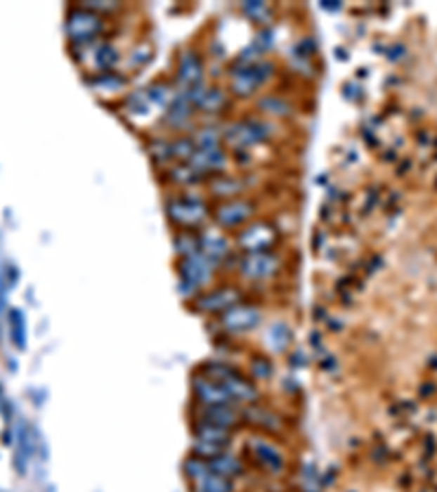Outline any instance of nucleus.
<instances>
[{"instance_id":"nucleus-8","label":"nucleus","mask_w":437,"mask_h":492,"mask_svg":"<svg viewBox=\"0 0 437 492\" xmlns=\"http://www.w3.org/2000/svg\"><path fill=\"white\" fill-rule=\"evenodd\" d=\"M193 389L195 396L202 401L204 407H212V405H234V401L230 399V394L226 391V387L221 383H216L208 377H197L193 381Z\"/></svg>"},{"instance_id":"nucleus-22","label":"nucleus","mask_w":437,"mask_h":492,"mask_svg":"<svg viewBox=\"0 0 437 492\" xmlns=\"http://www.w3.org/2000/svg\"><path fill=\"white\" fill-rule=\"evenodd\" d=\"M195 101L200 103V108H204V110H216L218 105L226 103V96H223L221 90H216V88H210V90L202 88V92L195 94Z\"/></svg>"},{"instance_id":"nucleus-1","label":"nucleus","mask_w":437,"mask_h":492,"mask_svg":"<svg viewBox=\"0 0 437 492\" xmlns=\"http://www.w3.org/2000/svg\"><path fill=\"white\" fill-rule=\"evenodd\" d=\"M204 377H208V379H212L216 383H221L234 403H254L256 396H258L254 383L247 381L245 377H241V374H238L236 370H232L228 365L208 363L206 370H204Z\"/></svg>"},{"instance_id":"nucleus-11","label":"nucleus","mask_w":437,"mask_h":492,"mask_svg":"<svg viewBox=\"0 0 437 492\" xmlns=\"http://www.w3.org/2000/svg\"><path fill=\"white\" fill-rule=\"evenodd\" d=\"M238 243H241V247H245L249 254L263 252L273 243V228H269L267 224H256L241 232Z\"/></svg>"},{"instance_id":"nucleus-15","label":"nucleus","mask_w":437,"mask_h":492,"mask_svg":"<svg viewBox=\"0 0 437 492\" xmlns=\"http://www.w3.org/2000/svg\"><path fill=\"white\" fill-rule=\"evenodd\" d=\"M238 420V413L232 405H212L202 409V422L230 429Z\"/></svg>"},{"instance_id":"nucleus-13","label":"nucleus","mask_w":437,"mask_h":492,"mask_svg":"<svg viewBox=\"0 0 437 492\" xmlns=\"http://www.w3.org/2000/svg\"><path fill=\"white\" fill-rule=\"evenodd\" d=\"M269 70H271V68H269L267 64H252V66L245 68V70L234 72V90H236L238 94H249V92L269 75Z\"/></svg>"},{"instance_id":"nucleus-7","label":"nucleus","mask_w":437,"mask_h":492,"mask_svg":"<svg viewBox=\"0 0 437 492\" xmlns=\"http://www.w3.org/2000/svg\"><path fill=\"white\" fill-rule=\"evenodd\" d=\"M238 298L241 293L232 287H221V289H214L210 293H204L200 300H197V309L204 311V313H226L232 306L238 304Z\"/></svg>"},{"instance_id":"nucleus-28","label":"nucleus","mask_w":437,"mask_h":492,"mask_svg":"<svg viewBox=\"0 0 437 492\" xmlns=\"http://www.w3.org/2000/svg\"><path fill=\"white\" fill-rule=\"evenodd\" d=\"M245 11H247L252 18H258L261 13H267V7H265L263 3H254V5H252V3H247V5H245Z\"/></svg>"},{"instance_id":"nucleus-24","label":"nucleus","mask_w":437,"mask_h":492,"mask_svg":"<svg viewBox=\"0 0 437 492\" xmlns=\"http://www.w3.org/2000/svg\"><path fill=\"white\" fill-rule=\"evenodd\" d=\"M188 114H190L188 103L184 101V98H177V101L169 108V121H171L173 125H180V123L186 121Z\"/></svg>"},{"instance_id":"nucleus-2","label":"nucleus","mask_w":437,"mask_h":492,"mask_svg":"<svg viewBox=\"0 0 437 492\" xmlns=\"http://www.w3.org/2000/svg\"><path fill=\"white\" fill-rule=\"evenodd\" d=\"M212 273H214V263L212 259H208L206 254L195 252L190 256H184L182 267H180V291L182 295H190L195 293L200 287L208 285L212 280Z\"/></svg>"},{"instance_id":"nucleus-10","label":"nucleus","mask_w":437,"mask_h":492,"mask_svg":"<svg viewBox=\"0 0 437 492\" xmlns=\"http://www.w3.org/2000/svg\"><path fill=\"white\" fill-rule=\"evenodd\" d=\"M267 136L263 123H236L228 129V143L234 147H252Z\"/></svg>"},{"instance_id":"nucleus-4","label":"nucleus","mask_w":437,"mask_h":492,"mask_svg":"<svg viewBox=\"0 0 437 492\" xmlns=\"http://www.w3.org/2000/svg\"><path fill=\"white\" fill-rule=\"evenodd\" d=\"M221 324L226 330L230 332H247L252 328H256L258 324H261V311H258L256 306H247V304H236L232 306L230 311L223 313L221 318Z\"/></svg>"},{"instance_id":"nucleus-9","label":"nucleus","mask_w":437,"mask_h":492,"mask_svg":"<svg viewBox=\"0 0 437 492\" xmlns=\"http://www.w3.org/2000/svg\"><path fill=\"white\" fill-rule=\"evenodd\" d=\"M66 29H68V35L72 39L86 42V39H90V37H94L98 33V29H101V20H98V15H94L90 11H74L68 18Z\"/></svg>"},{"instance_id":"nucleus-14","label":"nucleus","mask_w":437,"mask_h":492,"mask_svg":"<svg viewBox=\"0 0 437 492\" xmlns=\"http://www.w3.org/2000/svg\"><path fill=\"white\" fill-rule=\"evenodd\" d=\"M252 214V206L245 204V202H230V204H223L221 208L216 210V221L226 226V228H232V226H241L245 219H249Z\"/></svg>"},{"instance_id":"nucleus-18","label":"nucleus","mask_w":437,"mask_h":492,"mask_svg":"<svg viewBox=\"0 0 437 492\" xmlns=\"http://www.w3.org/2000/svg\"><path fill=\"white\" fill-rule=\"evenodd\" d=\"M193 488H195V492H234L232 479L218 475V472H214L212 468H210V472L206 477H202L200 481H195Z\"/></svg>"},{"instance_id":"nucleus-20","label":"nucleus","mask_w":437,"mask_h":492,"mask_svg":"<svg viewBox=\"0 0 437 492\" xmlns=\"http://www.w3.org/2000/svg\"><path fill=\"white\" fill-rule=\"evenodd\" d=\"M291 342V330L282 324V322H275L269 326L267 330V346L275 352H282Z\"/></svg>"},{"instance_id":"nucleus-3","label":"nucleus","mask_w":437,"mask_h":492,"mask_svg":"<svg viewBox=\"0 0 437 492\" xmlns=\"http://www.w3.org/2000/svg\"><path fill=\"white\" fill-rule=\"evenodd\" d=\"M230 442V431L216 425L202 422L197 427V436H195V455L212 460L216 455L226 453V446Z\"/></svg>"},{"instance_id":"nucleus-25","label":"nucleus","mask_w":437,"mask_h":492,"mask_svg":"<svg viewBox=\"0 0 437 492\" xmlns=\"http://www.w3.org/2000/svg\"><path fill=\"white\" fill-rule=\"evenodd\" d=\"M216 143H218V134H216V129H204V131H200V145H202V149H216Z\"/></svg>"},{"instance_id":"nucleus-27","label":"nucleus","mask_w":437,"mask_h":492,"mask_svg":"<svg viewBox=\"0 0 437 492\" xmlns=\"http://www.w3.org/2000/svg\"><path fill=\"white\" fill-rule=\"evenodd\" d=\"M252 372L256 374V377H261V379H267L269 374H271V363L267 361V359H263V357H258L254 363H252Z\"/></svg>"},{"instance_id":"nucleus-17","label":"nucleus","mask_w":437,"mask_h":492,"mask_svg":"<svg viewBox=\"0 0 437 492\" xmlns=\"http://www.w3.org/2000/svg\"><path fill=\"white\" fill-rule=\"evenodd\" d=\"M200 245L204 247V254L208 256V259H221V256L228 254L230 250V243L228 239L216 230H208L204 232V236L200 239Z\"/></svg>"},{"instance_id":"nucleus-21","label":"nucleus","mask_w":437,"mask_h":492,"mask_svg":"<svg viewBox=\"0 0 437 492\" xmlns=\"http://www.w3.org/2000/svg\"><path fill=\"white\" fill-rule=\"evenodd\" d=\"M193 160H195V167H200V169H218V167H223L226 157L216 149H202L200 153L193 155Z\"/></svg>"},{"instance_id":"nucleus-26","label":"nucleus","mask_w":437,"mask_h":492,"mask_svg":"<svg viewBox=\"0 0 437 492\" xmlns=\"http://www.w3.org/2000/svg\"><path fill=\"white\" fill-rule=\"evenodd\" d=\"M261 108L265 112H273V114H287L289 108L285 101H278V98H265V101H261Z\"/></svg>"},{"instance_id":"nucleus-12","label":"nucleus","mask_w":437,"mask_h":492,"mask_svg":"<svg viewBox=\"0 0 437 492\" xmlns=\"http://www.w3.org/2000/svg\"><path fill=\"white\" fill-rule=\"evenodd\" d=\"M169 214L177 224L193 226L206 216V206L202 202H195V200H180V202L169 204Z\"/></svg>"},{"instance_id":"nucleus-23","label":"nucleus","mask_w":437,"mask_h":492,"mask_svg":"<svg viewBox=\"0 0 437 492\" xmlns=\"http://www.w3.org/2000/svg\"><path fill=\"white\" fill-rule=\"evenodd\" d=\"M9 324H11V339L18 348H25V322H22V313L18 309H11L9 313Z\"/></svg>"},{"instance_id":"nucleus-6","label":"nucleus","mask_w":437,"mask_h":492,"mask_svg":"<svg viewBox=\"0 0 437 492\" xmlns=\"http://www.w3.org/2000/svg\"><path fill=\"white\" fill-rule=\"evenodd\" d=\"M278 271V259L271 254L258 252V254H247L241 261V273L249 280H265Z\"/></svg>"},{"instance_id":"nucleus-19","label":"nucleus","mask_w":437,"mask_h":492,"mask_svg":"<svg viewBox=\"0 0 437 492\" xmlns=\"http://www.w3.org/2000/svg\"><path fill=\"white\" fill-rule=\"evenodd\" d=\"M202 62L193 53L182 55L180 59V79L186 86H197L202 82Z\"/></svg>"},{"instance_id":"nucleus-5","label":"nucleus","mask_w":437,"mask_h":492,"mask_svg":"<svg viewBox=\"0 0 437 492\" xmlns=\"http://www.w3.org/2000/svg\"><path fill=\"white\" fill-rule=\"evenodd\" d=\"M249 451L256 458V462L263 468H267L269 472H280L287 464L285 453L278 448L273 442L265 440V438H252L249 440Z\"/></svg>"},{"instance_id":"nucleus-16","label":"nucleus","mask_w":437,"mask_h":492,"mask_svg":"<svg viewBox=\"0 0 437 492\" xmlns=\"http://www.w3.org/2000/svg\"><path fill=\"white\" fill-rule=\"evenodd\" d=\"M208 464H210V468L214 472H218V475H223L228 479L238 477V475H243V472H245L243 462L238 460V458H234V455H228V453H221V455L208 460Z\"/></svg>"}]
</instances>
